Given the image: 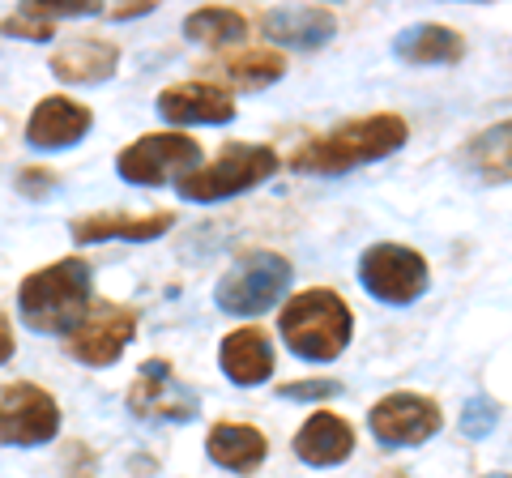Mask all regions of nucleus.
<instances>
[{
	"label": "nucleus",
	"mask_w": 512,
	"mask_h": 478,
	"mask_svg": "<svg viewBox=\"0 0 512 478\" xmlns=\"http://www.w3.org/2000/svg\"><path fill=\"white\" fill-rule=\"evenodd\" d=\"M90 265L82 257H64V261H52L35 269L22 291H18V316L26 329L35 333H69L86 321L90 312V299H94V282H90Z\"/></svg>",
	"instance_id": "nucleus-1"
},
{
	"label": "nucleus",
	"mask_w": 512,
	"mask_h": 478,
	"mask_svg": "<svg viewBox=\"0 0 512 478\" xmlns=\"http://www.w3.org/2000/svg\"><path fill=\"white\" fill-rule=\"evenodd\" d=\"M406 120L393 116V111H380V116H363V120H346L333 133L308 141L303 150L291 154V167L303 175H342L350 167L363 163H380L406 146Z\"/></svg>",
	"instance_id": "nucleus-2"
},
{
	"label": "nucleus",
	"mask_w": 512,
	"mask_h": 478,
	"mask_svg": "<svg viewBox=\"0 0 512 478\" xmlns=\"http://www.w3.org/2000/svg\"><path fill=\"white\" fill-rule=\"evenodd\" d=\"M278 329L291 355L308 363H333L355 338V316H350V304L338 291L312 286V291L291 295V304L278 316Z\"/></svg>",
	"instance_id": "nucleus-3"
},
{
	"label": "nucleus",
	"mask_w": 512,
	"mask_h": 478,
	"mask_svg": "<svg viewBox=\"0 0 512 478\" xmlns=\"http://www.w3.org/2000/svg\"><path fill=\"white\" fill-rule=\"evenodd\" d=\"M291 261L282 257V252H244V257H235L231 269L218 278L214 286V304L227 312V316H261L278 304V299L291 291Z\"/></svg>",
	"instance_id": "nucleus-4"
},
{
	"label": "nucleus",
	"mask_w": 512,
	"mask_h": 478,
	"mask_svg": "<svg viewBox=\"0 0 512 478\" xmlns=\"http://www.w3.org/2000/svg\"><path fill=\"white\" fill-rule=\"evenodd\" d=\"M278 171V150L269 146H248V141H231L214 163L197 167L184 180H175V193L184 201H227L248 188L265 184Z\"/></svg>",
	"instance_id": "nucleus-5"
},
{
	"label": "nucleus",
	"mask_w": 512,
	"mask_h": 478,
	"mask_svg": "<svg viewBox=\"0 0 512 478\" xmlns=\"http://www.w3.org/2000/svg\"><path fill=\"white\" fill-rule=\"evenodd\" d=\"M359 282L380 304H393V308L414 304V299L427 295V282H431L427 257L406 244H372L359 257Z\"/></svg>",
	"instance_id": "nucleus-6"
},
{
	"label": "nucleus",
	"mask_w": 512,
	"mask_h": 478,
	"mask_svg": "<svg viewBox=\"0 0 512 478\" xmlns=\"http://www.w3.org/2000/svg\"><path fill=\"white\" fill-rule=\"evenodd\" d=\"M201 167V146L188 133H146L116 154V171L137 188H158L171 175H192Z\"/></svg>",
	"instance_id": "nucleus-7"
},
{
	"label": "nucleus",
	"mask_w": 512,
	"mask_h": 478,
	"mask_svg": "<svg viewBox=\"0 0 512 478\" xmlns=\"http://www.w3.org/2000/svg\"><path fill=\"white\" fill-rule=\"evenodd\" d=\"M60 432V406L56 397L30 385V380H9L0 385V444L13 449H39Z\"/></svg>",
	"instance_id": "nucleus-8"
},
{
	"label": "nucleus",
	"mask_w": 512,
	"mask_h": 478,
	"mask_svg": "<svg viewBox=\"0 0 512 478\" xmlns=\"http://www.w3.org/2000/svg\"><path fill=\"white\" fill-rule=\"evenodd\" d=\"M128 410L146 423H192L201 414V397L175 376L167 359H146L128 389Z\"/></svg>",
	"instance_id": "nucleus-9"
},
{
	"label": "nucleus",
	"mask_w": 512,
	"mask_h": 478,
	"mask_svg": "<svg viewBox=\"0 0 512 478\" xmlns=\"http://www.w3.org/2000/svg\"><path fill=\"white\" fill-rule=\"evenodd\" d=\"M444 414L423 393H389L367 410V432H372L384 449H414L440 436Z\"/></svg>",
	"instance_id": "nucleus-10"
},
{
	"label": "nucleus",
	"mask_w": 512,
	"mask_h": 478,
	"mask_svg": "<svg viewBox=\"0 0 512 478\" xmlns=\"http://www.w3.org/2000/svg\"><path fill=\"white\" fill-rule=\"evenodd\" d=\"M137 333V312L124 304H94L86 321L69 333V355L86 368H111Z\"/></svg>",
	"instance_id": "nucleus-11"
},
{
	"label": "nucleus",
	"mask_w": 512,
	"mask_h": 478,
	"mask_svg": "<svg viewBox=\"0 0 512 478\" xmlns=\"http://www.w3.org/2000/svg\"><path fill=\"white\" fill-rule=\"evenodd\" d=\"M90 124H94L90 107L69 99V94H47V99H39L35 111H30L26 141L35 150H69L90 133Z\"/></svg>",
	"instance_id": "nucleus-12"
},
{
	"label": "nucleus",
	"mask_w": 512,
	"mask_h": 478,
	"mask_svg": "<svg viewBox=\"0 0 512 478\" xmlns=\"http://www.w3.org/2000/svg\"><path fill=\"white\" fill-rule=\"evenodd\" d=\"M158 111L171 124H227L235 120V99L218 82H175L158 94Z\"/></svg>",
	"instance_id": "nucleus-13"
},
{
	"label": "nucleus",
	"mask_w": 512,
	"mask_h": 478,
	"mask_svg": "<svg viewBox=\"0 0 512 478\" xmlns=\"http://www.w3.org/2000/svg\"><path fill=\"white\" fill-rule=\"evenodd\" d=\"M218 363H222V372H227L231 385H239V389L265 385V380L274 376V346H269V333L261 325L231 329L218 346Z\"/></svg>",
	"instance_id": "nucleus-14"
},
{
	"label": "nucleus",
	"mask_w": 512,
	"mask_h": 478,
	"mask_svg": "<svg viewBox=\"0 0 512 478\" xmlns=\"http://www.w3.org/2000/svg\"><path fill=\"white\" fill-rule=\"evenodd\" d=\"M261 30L278 47L312 52V47H325L338 35V18H333V9H320V5H291V9H269L261 18Z\"/></svg>",
	"instance_id": "nucleus-15"
},
{
	"label": "nucleus",
	"mask_w": 512,
	"mask_h": 478,
	"mask_svg": "<svg viewBox=\"0 0 512 478\" xmlns=\"http://www.w3.org/2000/svg\"><path fill=\"white\" fill-rule=\"evenodd\" d=\"M295 457L303 466H316V470H329V466H342L355 453V432L342 414H329V410H316L308 414V423L295 432Z\"/></svg>",
	"instance_id": "nucleus-16"
},
{
	"label": "nucleus",
	"mask_w": 512,
	"mask_h": 478,
	"mask_svg": "<svg viewBox=\"0 0 512 478\" xmlns=\"http://www.w3.org/2000/svg\"><path fill=\"white\" fill-rule=\"evenodd\" d=\"M120 65V47L111 39H64L52 52V73L69 86H99Z\"/></svg>",
	"instance_id": "nucleus-17"
},
{
	"label": "nucleus",
	"mask_w": 512,
	"mask_h": 478,
	"mask_svg": "<svg viewBox=\"0 0 512 478\" xmlns=\"http://www.w3.org/2000/svg\"><path fill=\"white\" fill-rule=\"evenodd\" d=\"M175 227V214L158 210V214H90V218H73L69 235L77 244H103V239H128V244H150V239L167 235Z\"/></svg>",
	"instance_id": "nucleus-18"
},
{
	"label": "nucleus",
	"mask_w": 512,
	"mask_h": 478,
	"mask_svg": "<svg viewBox=\"0 0 512 478\" xmlns=\"http://www.w3.org/2000/svg\"><path fill=\"white\" fill-rule=\"evenodd\" d=\"M393 56L406 60V65H457L466 56V39L453 26L414 22L393 39Z\"/></svg>",
	"instance_id": "nucleus-19"
},
{
	"label": "nucleus",
	"mask_w": 512,
	"mask_h": 478,
	"mask_svg": "<svg viewBox=\"0 0 512 478\" xmlns=\"http://www.w3.org/2000/svg\"><path fill=\"white\" fill-rule=\"evenodd\" d=\"M205 453H210V461L222 470L252 474L269 457V440H265V432H256L248 423H214L210 436H205Z\"/></svg>",
	"instance_id": "nucleus-20"
},
{
	"label": "nucleus",
	"mask_w": 512,
	"mask_h": 478,
	"mask_svg": "<svg viewBox=\"0 0 512 478\" xmlns=\"http://www.w3.org/2000/svg\"><path fill=\"white\" fill-rule=\"evenodd\" d=\"M466 167L483 180L500 184V180H512V120H500L491 129L478 133L470 146H466Z\"/></svg>",
	"instance_id": "nucleus-21"
},
{
	"label": "nucleus",
	"mask_w": 512,
	"mask_h": 478,
	"mask_svg": "<svg viewBox=\"0 0 512 478\" xmlns=\"http://www.w3.org/2000/svg\"><path fill=\"white\" fill-rule=\"evenodd\" d=\"M214 73L231 90H265L286 73V60L278 52H269V47H252V52H239L231 60H222Z\"/></svg>",
	"instance_id": "nucleus-22"
},
{
	"label": "nucleus",
	"mask_w": 512,
	"mask_h": 478,
	"mask_svg": "<svg viewBox=\"0 0 512 478\" xmlns=\"http://www.w3.org/2000/svg\"><path fill=\"white\" fill-rule=\"evenodd\" d=\"M184 35L192 43H205V47H227L239 43L248 35V18L239 9H222V5H205L197 13L184 18Z\"/></svg>",
	"instance_id": "nucleus-23"
},
{
	"label": "nucleus",
	"mask_w": 512,
	"mask_h": 478,
	"mask_svg": "<svg viewBox=\"0 0 512 478\" xmlns=\"http://www.w3.org/2000/svg\"><path fill=\"white\" fill-rule=\"evenodd\" d=\"M0 35H9V39H26V43H52L56 22H47V18H39V13L30 9V5H22L18 13L0 18Z\"/></svg>",
	"instance_id": "nucleus-24"
},
{
	"label": "nucleus",
	"mask_w": 512,
	"mask_h": 478,
	"mask_svg": "<svg viewBox=\"0 0 512 478\" xmlns=\"http://www.w3.org/2000/svg\"><path fill=\"white\" fill-rule=\"evenodd\" d=\"M495 423H500V406L491 397H470L466 410H461V436L470 440H487L495 432Z\"/></svg>",
	"instance_id": "nucleus-25"
},
{
	"label": "nucleus",
	"mask_w": 512,
	"mask_h": 478,
	"mask_svg": "<svg viewBox=\"0 0 512 478\" xmlns=\"http://www.w3.org/2000/svg\"><path fill=\"white\" fill-rule=\"evenodd\" d=\"M47 22H60V18H94V13H103V5H90V0H35L30 5Z\"/></svg>",
	"instance_id": "nucleus-26"
},
{
	"label": "nucleus",
	"mask_w": 512,
	"mask_h": 478,
	"mask_svg": "<svg viewBox=\"0 0 512 478\" xmlns=\"http://www.w3.org/2000/svg\"><path fill=\"white\" fill-rule=\"evenodd\" d=\"M342 385L338 380H299V385H282L278 397L286 402H320V397H338Z\"/></svg>",
	"instance_id": "nucleus-27"
},
{
	"label": "nucleus",
	"mask_w": 512,
	"mask_h": 478,
	"mask_svg": "<svg viewBox=\"0 0 512 478\" xmlns=\"http://www.w3.org/2000/svg\"><path fill=\"white\" fill-rule=\"evenodd\" d=\"M52 188H56V175L47 167H22L18 171V193L22 197H43V193H52Z\"/></svg>",
	"instance_id": "nucleus-28"
},
{
	"label": "nucleus",
	"mask_w": 512,
	"mask_h": 478,
	"mask_svg": "<svg viewBox=\"0 0 512 478\" xmlns=\"http://www.w3.org/2000/svg\"><path fill=\"white\" fill-rule=\"evenodd\" d=\"M13 359V325H9V316L0 312V368Z\"/></svg>",
	"instance_id": "nucleus-29"
},
{
	"label": "nucleus",
	"mask_w": 512,
	"mask_h": 478,
	"mask_svg": "<svg viewBox=\"0 0 512 478\" xmlns=\"http://www.w3.org/2000/svg\"><path fill=\"white\" fill-rule=\"evenodd\" d=\"M146 13H154V5H150V0H137V5L111 9V18H116V22H128V18H146Z\"/></svg>",
	"instance_id": "nucleus-30"
},
{
	"label": "nucleus",
	"mask_w": 512,
	"mask_h": 478,
	"mask_svg": "<svg viewBox=\"0 0 512 478\" xmlns=\"http://www.w3.org/2000/svg\"><path fill=\"white\" fill-rule=\"evenodd\" d=\"M487 478H512V474H487Z\"/></svg>",
	"instance_id": "nucleus-31"
}]
</instances>
